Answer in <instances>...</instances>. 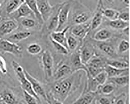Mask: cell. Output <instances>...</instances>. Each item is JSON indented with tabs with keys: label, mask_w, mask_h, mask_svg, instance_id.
I'll use <instances>...</instances> for the list:
<instances>
[{
	"label": "cell",
	"mask_w": 130,
	"mask_h": 104,
	"mask_svg": "<svg viewBox=\"0 0 130 104\" xmlns=\"http://www.w3.org/2000/svg\"><path fill=\"white\" fill-rule=\"evenodd\" d=\"M105 1L108 4L112 5L115 3L116 0H105Z\"/></svg>",
	"instance_id": "obj_43"
},
{
	"label": "cell",
	"mask_w": 130,
	"mask_h": 104,
	"mask_svg": "<svg viewBox=\"0 0 130 104\" xmlns=\"http://www.w3.org/2000/svg\"><path fill=\"white\" fill-rule=\"evenodd\" d=\"M129 49L130 43L129 41L125 39H123L119 42L118 46V52L119 53H124L128 51Z\"/></svg>",
	"instance_id": "obj_35"
},
{
	"label": "cell",
	"mask_w": 130,
	"mask_h": 104,
	"mask_svg": "<svg viewBox=\"0 0 130 104\" xmlns=\"http://www.w3.org/2000/svg\"><path fill=\"white\" fill-rule=\"evenodd\" d=\"M96 92H83L77 99L72 104H91L95 97Z\"/></svg>",
	"instance_id": "obj_19"
},
{
	"label": "cell",
	"mask_w": 130,
	"mask_h": 104,
	"mask_svg": "<svg viewBox=\"0 0 130 104\" xmlns=\"http://www.w3.org/2000/svg\"><path fill=\"white\" fill-rule=\"evenodd\" d=\"M63 3L58 4L53 6L52 13L46 22V29L49 32H55L58 25V14L59 10L63 6Z\"/></svg>",
	"instance_id": "obj_9"
},
{
	"label": "cell",
	"mask_w": 130,
	"mask_h": 104,
	"mask_svg": "<svg viewBox=\"0 0 130 104\" xmlns=\"http://www.w3.org/2000/svg\"><path fill=\"white\" fill-rule=\"evenodd\" d=\"M73 71L71 67L65 64H60L59 66L57 68L53 76L55 80L59 81L71 75Z\"/></svg>",
	"instance_id": "obj_13"
},
{
	"label": "cell",
	"mask_w": 130,
	"mask_h": 104,
	"mask_svg": "<svg viewBox=\"0 0 130 104\" xmlns=\"http://www.w3.org/2000/svg\"><path fill=\"white\" fill-rule=\"evenodd\" d=\"M118 19L125 22H129L130 20V14L128 11H123L119 13Z\"/></svg>",
	"instance_id": "obj_40"
},
{
	"label": "cell",
	"mask_w": 130,
	"mask_h": 104,
	"mask_svg": "<svg viewBox=\"0 0 130 104\" xmlns=\"http://www.w3.org/2000/svg\"><path fill=\"white\" fill-rule=\"evenodd\" d=\"M24 72L25 76L30 82L32 90L36 95L38 97L39 96H41L45 101L47 102L48 100L47 94L45 92L41 83L26 70H24Z\"/></svg>",
	"instance_id": "obj_11"
},
{
	"label": "cell",
	"mask_w": 130,
	"mask_h": 104,
	"mask_svg": "<svg viewBox=\"0 0 130 104\" xmlns=\"http://www.w3.org/2000/svg\"><path fill=\"white\" fill-rule=\"evenodd\" d=\"M25 2L28 5L39 22L41 24H43L44 21L38 11L36 0H25Z\"/></svg>",
	"instance_id": "obj_26"
},
{
	"label": "cell",
	"mask_w": 130,
	"mask_h": 104,
	"mask_svg": "<svg viewBox=\"0 0 130 104\" xmlns=\"http://www.w3.org/2000/svg\"><path fill=\"white\" fill-rule=\"evenodd\" d=\"M71 63L73 72L77 70H83L87 73L86 66L82 63L79 51H76L72 54L71 57Z\"/></svg>",
	"instance_id": "obj_16"
},
{
	"label": "cell",
	"mask_w": 130,
	"mask_h": 104,
	"mask_svg": "<svg viewBox=\"0 0 130 104\" xmlns=\"http://www.w3.org/2000/svg\"><path fill=\"white\" fill-rule=\"evenodd\" d=\"M99 104H112V101L108 97H102L98 100Z\"/></svg>",
	"instance_id": "obj_42"
},
{
	"label": "cell",
	"mask_w": 130,
	"mask_h": 104,
	"mask_svg": "<svg viewBox=\"0 0 130 104\" xmlns=\"http://www.w3.org/2000/svg\"><path fill=\"white\" fill-rule=\"evenodd\" d=\"M107 78V75L104 70L94 78H88V91L96 92L99 87L106 83Z\"/></svg>",
	"instance_id": "obj_7"
},
{
	"label": "cell",
	"mask_w": 130,
	"mask_h": 104,
	"mask_svg": "<svg viewBox=\"0 0 130 104\" xmlns=\"http://www.w3.org/2000/svg\"><path fill=\"white\" fill-rule=\"evenodd\" d=\"M17 23L13 20H7L0 26V36L11 33L18 28Z\"/></svg>",
	"instance_id": "obj_20"
},
{
	"label": "cell",
	"mask_w": 130,
	"mask_h": 104,
	"mask_svg": "<svg viewBox=\"0 0 130 104\" xmlns=\"http://www.w3.org/2000/svg\"><path fill=\"white\" fill-rule=\"evenodd\" d=\"M70 34L68 35L66 33V43L67 48L69 51H74L78 48L79 43L81 41L75 37V36L73 35L70 32Z\"/></svg>",
	"instance_id": "obj_23"
},
{
	"label": "cell",
	"mask_w": 130,
	"mask_h": 104,
	"mask_svg": "<svg viewBox=\"0 0 130 104\" xmlns=\"http://www.w3.org/2000/svg\"><path fill=\"white\" fill-rule=\"evenodd\" d=\"M47 97L48 100L46 102L48 104H63V102L55 98L51 94H47Z\"/></svg>",
	"instance_id": "obj_41"
},
{
	"label": "cell",
	"mask_w": 130,
	"mask_h": 104,
	"mask_svg": "<svg viewBox=\"0 0 130 104\" xmlns=\"http://www.w3.org/2000/svg\"><path fill=\"white\" fill-rule=\"evenodd\" d=\"M0 72L4 75H6L8 72L6 61L1 56H0Z\"/></svg>",
	"instance_id": "obj_38"
},
{
	"label": "cell",
	"mask_w": 130,
	"mask_h": 104,
	"mask_svg": "<svg viewBox=\"0 0 130 104\" xmlns=\"http://www.w3.org/2000/svg\"><path fill=\"white\" fill-rule=\"evenodd\" d=\"M70 26L69 25L61 31H55L50 33L49 36L54 41L63 45L67 48L66 33Z\"/></svg>",
	"instance_id": "obj_17"
},
{
	"label": "cell",
	"mask_w": 130,
	"mask_h": 104,
	"mask_svg": "<svg viewBox=\"0 0 130 104\" xmlns=\"http://www.w3.org/2000/svg\"><path fill=\"white\" fill-rule=\"evenodd\" d=\"M116 86L111 82L104 84L103 85L99 87L97 91H100V92L103 95H109L111 94L115 89Z\"/></svg>",
	"instance_id": "obj_31"
},
{
	"label": "cell",
	"mask_w": 130,
	"mask_h": 104,
	"mask_svg": "<svg viewBox=\"0 0 130 104\" xmlns=\"http://www.w3.org/2000/svg\"><path fill=\"white\" fill-rule=\"evenodd\" d=\"M0 49L4 53L11 54L18 57H22L23 54L22 46L7 40H0Z\"/></svg>",
	"instance_id": "obj_6"
},
{
	"label": "cell",
	"mask_w": 130,
	"mask_h": 104,
	"mask_svg": "<svg viewBox=\"0 0 130 104\" xmlns=\"http://www.w3.org/2000/svg\"><path fill=\"white\" fill-rule=\"evenodd\" d=\"M0 79H1V76H0Z\"/></svg>",
	"instance_id": "obj_45"
},
{
	"label": "cell",
	"mask_w": 130,
	"mask_h": 104,
	"mask_svg": "<svg viewBox=\"0 0 130 104\" xmlns=\"http://www.w3.org/2000/svg\"><path fill=\"white\" fill-rule=\"evenodd\" d=\"M11 65L23 90L26 91L35 96L38 101H40L39 97L32 90L30 82L25 76L24 69H23V67L14 60L12 61Z\"/></svg>",
	"instance_id": "obj_3"
},
{
	"label": "cell",
	"mask_w": 130,
	"mask_h": 104,
	"mask_svg": "<svg viewBox=\"0 0 130 104\" xmlns=\"http://www.w3.org/2000/svg\"><path fill=\"white\" fill-rule=\"evenodd\" d=\"M49 38L54 48L58 53L64 55H67L69 54V50L66 47L54 41L50 36H49Z\"/></svg>",
	"instance_id": "obj_33"
},
{
	"label": "cell",
	"mask_w": 130,
	"mask_h": 104,
	"mask_svg": "<svg viewBox=\"0 0 130 104\" xmlns=\"http://www.w3.org/2000/svg\"><path fill=\"white\" fill-rule=\"evenodd\" d=\"M106 62L107 65L119 69H125L129 68L128 62L125 60H107Z\"/></svg>",
	"instance_id": "obj_28"
},
{
	"label": "cell",
	"mask_w": 130,
	"mask_h": 104,
	"mask_svg": "<svg viewBox=\"0 0 130 104\" xmlns=\"http://www.w3.org/2000/svg\"><path fill=\"white\" fill-rule=\"evenodd\" d=\"M103 0H98L97 8L92 17L90 23L91 30H95L101 26L103 21L104 7Z\"/></svg>",
	"instance_id": "obj_10"
},
{
	"label": "cell",
	"mask_w": 130,
	"mask_h": 104,
	"mask_svg": "<svg viewBox=\"0 0 130 104\" xmlns=\"http://www.w3.org/2000/svg\"><path fill=\"white\" fill-rule=\"evenodd\" d=\"M113 34L111 30L106 28H102L93 36L92 38L98 42H104L112 37Z\"/></svg>",
	"instance_id": "obj_18"
},
{
	"label": "cell",
	"mask_w": 130,
	"mask_h": 104,
	"mask_svg": "<svg viewBox=\"0 0 130 104\" xmlns=\"http://www.w3.org/2000/svg\"><path fill=\"white\" fill-rule=\"evenodd\" d=\"M109 27L113 29L123 31L129 27V22H125L119 19L109 20L107 23Z\"/></svg>",
	"instance_id": "obj_25"
},
{
	"label": "cell",
	"mask_w": 130,
	"mask_h": 104,
	"mask_svg": "<svg viewBox=\"0 0 130 104\" xmlns=\"http://www.w3.org/2000/svg\"><path fill=\"white\" fill-rule=\"evenodd\" d=\"M127 96L123 93L119 95L114 100L113 104H126Z\"/></svg>",
	"instance_id": "obj_39"
},
{
	"label": "cell",
	"mask_w": 130,
	"mask_h": 104,
	"mask_svg": "<svg viewBox=\"0 0 130 104\" xmlns=\"http://www.w3.org/2000/svg\"><path fill=\"white\" fill-rule=\"evenodd\" d=\"M24 2L25 0H10L6 6V12L9 14L13 13Z\"/></svg>",
	"instance_id": "obj_29"
},
{
	"label": "cell",
	"mask_w": 130,
	"mask_h": 104,
	"mask_svg": "<svg viewBox=\"0 0 130 104\" xmlns=\"http://www.w3.org/2000/svg\"><path fill=\"white\" fill-rule=\"evenodd\" d=\"M120 12L114 9L107 8H104L103 11V16L109 20H114L118 19Z\"/></svg>",
	"instance_id": "obj_32"
},
{
	"label": "cell",
	"mask_w": 130,
	"mask_h": 104,
	"mask_svg": "<svg viewBox=\"0 0 130 104\" xmlns=\"http://www.w3.org/2000/svg\"><path fill=\"white\" fill-rule=\"evenodd\" d=\"M70 19L72 25L80 24L87 23L92 17V12L86 6L79 3L71 7Z\"/></svg>",
	"instance_id": "obj_2"
},
{
	"label": "cell",
	"mask_w": 130,
	"mask_h": 104,
	"mask_svg": "<svg viewBox=\"0 0 130 104\" xmlns=\"http://www.w3.org/2000/svg\"><path fill=\"white\" fill-rule=\"evenodd\" d=\"M1 3H1V1H0V6H1Z\"/></svg>",
	"instance_id": "obj_44"
},
{
	"label": "cell",
	"mask_w": 130,
	"mask_h": 104,
	"mask_svg": "<svg viewBox=\"0 0 130 104\" xmlns=\"http://www.w3.org/2000/svg\"><path fill=\"white\" fill-rule=\"evenodd\" d=\"M40 62L46 80H48L53 76L54 67L53 58L49 50H45L43 52Z\"/></svg>",
	"instance_id": "obj_4"
},
{
	"label": "cell",
	"mask_w": 130,
	"mask_h": 104,
	"mask_svg": "<svg viewBox=\"0 0 130 104\" xmlns=\"http://www.w3.org/2000/svg\"><path fill=\"white\" fill-rule=\"evenodd\" d=\"M0 102L3 104H19V101L12 91L6 89L0 92Z\"/></svg>",
	"instance_id": "obj_15"
},
{
	"label": "cell",
	"mask_w": 130,
	"mask_h": 104,
	"mask_svg": "<svg viewBox=\"0 0 130 104\" xmlns=\"http://www.w3.org/2000/svg\"><path fill=\"white\" fill-rule=\"evenodd\" d=\"M38 8L44 22H46L53 12V6H52L48 0H36Z\"/></svg>",
	"instance_id": "obj_12"
},
{
	"label": "cell",
	"mask_w": 130,
	"mask_h": 104,
	"mask_svg": "<svg viewBox=\"0 0 130 104\" xmlns=\"http://www.w3.org/2000/svg\"><path fill=\"white\" fill-rule=\"evenodd\" d=\"M42 48L41 46L36 43L30 44L27 48V51L28 53L31 55H36L41 53Z\"/></svg>",
	"instance_id": "obj_34"
},
{
	"label": "cell",
	"mask_w": 130,
	"mask_h": 104,
	"mask_svg": "<svg viewBox=\"0 0 130 104\" xmlns=\"http://www.w3.org/2000/svg\"><path fill=\"white\" fill-rule=\"evenodd\" d=\"M79 51L82 63L85 65L95 56L94 48L90 43H86L83 45Z\"/></svg>",
	"instance_id": "obj_14"
},
{
	"label": "cell",
	"mask_w": 130,
	"mask_h": 104,
	"mask_svg": "<svg viewBox=\"0 0 130 104\" xmlns=\"http://www.w3.org/2000/svg\"><path fill=\"white\" fill-rule=\"evenodd\" d=\"M17 11L18 13L17 17L19 18L28 16L32 13L31 10L25 2L20 5Z\"/></svg>",
	"instance_id": "obj_30"
},
{
	"label": "cell",
	"mask_w": 130,
	"mask_h": 104,
	"mask_svg": "<svg viewBox=\"0 0 130 104\" xmlns=\"http://www.w3.org/2000/svg\"><path fill=\"white\" fill-rule=\"evenodd\" d=\"M76 78L75 75H70L55 83L53 90L54 94L59 98L58 100L63 102L65 101L74 87Z\"/></svg>",
	"instance_id": "obj_1"
},
{
	"label": "cell",
	"mask_w": 130,
	"mask_h": 104,
	"mask_svg": "<svg viewBox=\"0 0 130 104\" xmlns=\"http://www.w3.org/2000/svg\"><path fill=\"white\" fill-rule=\"evenodd\" d=\"M23 94L25 102L27 104H37V99L31 94L23 90Z\"/></svg>",
	"instance_id": "obj_36"
},
{
	"label": "cell",
	"mask_w": 130,
	"mask_h": 104,
	"mask_svg": "<svg viewBox=\"0 0 130 104\" xmlns=\"http://www.w3.org/2000/svg\"><path fill=\"white\" fill-rule=\"evenodd\" d=\"M99 42L100 43L98 45V48L104 54L112 58L117 56L116 49L111 43L106 42V41Z\"/></svg>",
	"instance_id": "obj_21"
},
{
	"label": "cell",
	"mask_w": 130,
	"mask_h": 104,
	"mask_svg": "<svg viewBox=\"0 0 130 104\" xmlns=\"http://www.w3.org/2000/svg\"><path fill=\"white\" fill-rule=\"evenodd\" d=\"M91 30L90 23H87L75 25L70 27L69 31L73 35L81 42L84 40Z\"/></svg>",
	"instance_id": "obj_8"
},
{
	"label": "cell",
	"mask_w": 130,
	"mask_h": 104,
	"mask_svg": "<svg viewBox=\"0 0 130 104\" xmlns=\"http://www.w3.org/2000/svg\"><path fill=\"white\" fill-rule=\"evenodd\" d=\"M109 78V81L115 86L122 87H124L127 85L129 82V76L128 75H124Z\"/></svg>",
	"instance_id": "obj_24"
},
{
	"label": "cell",
	"mask_w": 130,
	"mask_h": 104,
	"mask_svg": "<svg viewBox=\"0 0 130 104\" xmlns=\"http://www.w3.org/2000/svg\"><path fill=\"white\" fill-rule=\"evenodd\" d=\"M104 71L106 73L108 78H111L128 75L129 69H119L106 64L104 69Z\"/></svg>",
	"instance_id": "obj_22"
},
{
	"label": "cell",
	"mask_w": 130,
	"mask_h": 104,
	"mask_svg": "<svg viewBox=\"0 0 130 104\" xmlns=\"http://www.w3.org/2000/svg\"><path fill=\"white\" fill-rule=\"evenodd\" d=\"M72 1L64 2L61 8L59 10L58 14V25L56 31H61L66 27L69 22V14L72 5Z\"/></svg>",
	"instance_id": "obj_5"
},
{
	"label": "cell",
	"mask_w": 130,
	"mask_h": 104,
	"mask_svg": "<svg viewBox=\"0 0 130 104\" xmlns=\"http://www.w3.org/2000/svg\"><path fill=\"white\" fill-rule=\"evenodd\" d=\"M31 35V33L29 32H20L11 35L7 40L15 43L28 38Z\"/></svg>",
	"instance_id": "obj_27"
},
{
	"label": "cell",
	"mask_w": 130,
	"mask_h": 104,
	"mask_svg": "<svg viewBox=\"0 0 130 104\" xmlns=\"http://www.w3.org/2000/svg\"><path fill=\"white\" fill-rule=\"evenodd\" d=\"M21 24L24 27L31 28L35 26V21L30 18H26L22 21Z\"/></svg>",
	"instance_id": "obj_37"
}]
</instances>
